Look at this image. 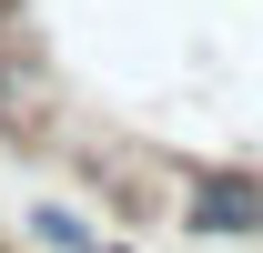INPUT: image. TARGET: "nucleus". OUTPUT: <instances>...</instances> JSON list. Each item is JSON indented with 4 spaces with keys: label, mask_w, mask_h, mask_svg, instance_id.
<instances>
[{
    "label": "nucleus",
    "mask_w": 263,
    "mask_h": 253,
    "mask_svg": "<svg viewBox=\"0 0 263 253\" xmlns=\"http://www.w3.org/2000/svg\"><path fill=\"white\" fill-rule=\"evenodd\" d=\"M61 162L101 203L111 233H172V152L162 142H101V132H81V142H61Z\"/></svg>",
    "instance_id": "1"
},
{
    "label": "nucleus",
    "mask_w": 263,
    "mask_h": 253,
    "mask_svg": "<svg viewBox=\"0 0 263 253\" xmlns=\"http://www.w3.org/2000/svg\"><path fill=\"white\" fill-rule=\"evenodd\" d=\"M172 233L182 243H263V162L172 152Z\"/></svg>",
    "instance_id": "2"
},
{
    "label": "nucleus",
    "mask_w": 263,
    "mask_h": 253,
    "mask_svg": "<svg viewBox=\"0 0 263 253\" xmlns=\"http://www.w3.org/2000/svg\"><path fill=\"white\" fill-rule=\"evenodd\" d=\"M0 152H61V71L41 51H0Z\"/></svg>",
    "instance_id": "3"
},
{
    "label": "nucleus",
    "mask_w": 263,
    "mask_h": 253,
    "mask_svg": "<svg viewBox=\"0 0 263 253\" xmlns=\"http://www.w3.org/2000/svg\"><path fill=\"white\" fill-rule=\"evenodd\" d=\"M21 233H31L41 253H142L132 233H101V223L81 213V203H61V192H51V203H31V213H21Z\"/></svg>",
    "instance_id": "4"
}]
</instances>
